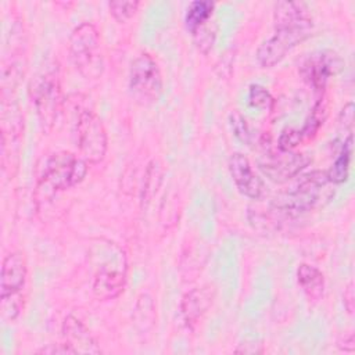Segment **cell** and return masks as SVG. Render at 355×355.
Wrapping results in <instances>:
<instances>
[{
	"label": "cell",
	"mask_w": 355,
	"mask_h": 355,
	"mask_svg": "<svg viewBox=\"0 0 355 355\" xmlns=\"http://www.w3.org/2000/svg\"><path fill=\"white\" fill-rule=\"evenodd\" d=\"M42 354H75V351L67 344H58L55 347H47V348H43L40 349Z\"/></svg>",
	"instance_id": "484cf974"
},
{
	"label": "cell",
	"mask_w": 355,
	"mask_h": 355,
	"mask_svg": "<svg viewBox=\"0 0 355 355\" xmlns=\"http://www.w3.org/2000/svg\"><path fill=\"white\" fill-rule=\"evenodd\" d=\"M139 6H140V3L136 0H114V1L108 3L110 14L118 22H125V21L130 19L136 14Z\"/></svg>",
	"instance_id": "ffe728a7"
},
{
	"label": "cell",
	"mask_w": 355,
	"mask_h": 355,
	"mask_svg": "<svg viewBox=\"0 0 355 355\" xmlns=\"http://www.w3.org/2000/svg\"><path fill=\"white\" fill-rule=\"evenodd\" d=\"M351 154H352V135H348L340 147V153H338L337 158L334 159V162L331 164L329 171L326 172L330 183L340 184L348 179Z\"/></svg>",
	"instance_id": "2e32d148"
},
{
	"label": "cell",
	"mask_w": 355,
	"mask_h": 355,
	"mask_svg": "<svg viewBox=\"0 0 355 355\" xmlns=\"http://www.w3.org/2000/svg\"><path fill=\"white\" fill-rule=\"evenodd\" d=\"M344 67L341 57L331 50H319L309 54L300 67L302 79L316 92H323L330 76L337 75Z\"/></svg>",
	"instance_id": "30bf717a"
},
{
	"label": "cell",
	"mask_w": 355,
	"mask_h": 355,
	"mask_svg": "<svg viewBox=\"0 0 355 355\" xmlns=\"http://www.w3.org/2000/svg\"><path fill=\"white\" fill-rule=\"evenodd\" d=\"M326 116H327L326 103H324L323 98H319V100L315 103V105H313V108H312L309 116L306 118L304 126L300 129V133H301V136H302V140H305V139H312V137L316 135V132L319 130V128L323 125Z\"/></svg>",
	"instance_id": "d6986e66"
},
{
	"label": "cell",
	"mask_w": 355,
	"mask_h": 355,
	"mask_svg": "<svg viewBox=\"0 0 355 355\" xmlns=\"http://www.w3.org/2000/svg\"><path fill=\"white\" fill-rule=\"evenodd\" d=\"M72 64L86 79H98L104 72V54L97 28L90 22L78 25L69 36Z\"/></svg>",
	"instance_id": "5b68a950"
},
{
	"label": "cell",
	"mask_w": 355,
	"mask_h": 355,
	"mask_svg": "<svg viewBox=\"0 0 355 355\" xmlns=\"http://www.w3.org/2000/svg\"><path fill=\"white\" fill-rule=\"evenodd\" d=\"M248 101L252 107L262 110H272L275 105V98L269 90L261 85H251L248 90Z\"/></svg>",
	"instance_id": "603a6c76"
},
{
	"label": "cell",
	"mask_w": 355,
	"mask_h": 355,
	"mask_svg": "<svg viewBox=\"0 0 355 355\" xmlns=\"http://www.w3.org/2000/svg\"><path fill=\"white\" fill-rule=\"evenodd\" d=\"M76 146L82 158L89 164H98L104 159L108 139L103 121L90 110H82L75 126Z\"/></svg>",
	"instance_id": "ba28073f"
},
{
	"label": "cell",
	"mask_w": 355,
	"mask_h": 355,
	"mask_svg": "<svg viewBox=\"0 0 355 355\" xmlns=\"http://www.w3.org/2000/svg\"><path fill=\"white\" fill-rule=\"evenodd\" d=\"M331 184L326 172H309L288 189L276 194L270 205L277 214L291 218L298 216L327 202L334 196V190L330 187Z\"/></svg>",
	"instance_id": "7a4b0ae2"
},
{
	"label": "cell",
	"mask_w": 355,
	"mask_h": 355,
	"mask_svg": "<svg viewBox=\"0 0 355 355\" xmlns=\"http://www.w3.org/2000/svg\"><path fill=\"white\" fill-rule=\"evenodd\" d=\"M62 337L75 354H100L101 348L98 347L96 338L92 336L90 330L80 322L78 318L69 315L62 322Z\"/></svg>",
	"instance_id": "5bb4252c"
},
{
	"label": "cell",
	"mask_w": 355,
	"mask_h": 355,
	"mask_svg": "<svg viewBox=\"0 0 355 355\" xmlns=\"http://www.w3.org/2000/svg\"><path fill=\"white\" fill-rule=\"evenodd\" d=\"M129 92L136 103L150 105L162 93V75L157 61L148 53H140L130 64Z\"/></svg>",
	"instance_id": "8992f818"
},
{
	"label": "cell",
	"mask_w": 355,
	"mask_h": 355,
	"mask_svg": "<svg viewBox=\"0 0 355 355\" xmlns=\"http://www.w3.org/2000/svg\"><path fill=\"white\" fill-rule=\"evenodd\" d=\"M214 297H215L214 287L207 284L202 287L193 288L182 298L180 313L187 327L194 329V326L201 320L204 313L212 305Z\"/></svg>",
	"instance_id": "4fadbf2b"
},
{
	"label": "cell",
	"mask_w": 355,
	"mask_h": 355,
	"mask_svg": "<svg viewBox=\"0 0 355 355\" xmlns=\"http://www.w3.org/2000/svg\"><path fill=\"white\" fill-rule=\"evenodd\" d=\"M355 341H354V334L352 333H349L347 337H344V347L341 345L340 348L341 349H344L345 352H352L354 351V348H355Z\"/></svg>",
	"instance_id": "83f0119b"
},
{
	"label": "cell",
	"mask_w": 355,
	"mask_h": 355,
	"mask_svg": "<svg viewBox=\"0 0 355 355\" xmlns=\"http://www.w3.org/2000/svg\"><path fill=\"white\" fill-rule=\"evenodd\" d=\"M344 305H345L348 313H352V309H354V288H352V283H349L348 287L344 291Z\"/></svg>",
	"instance_id": "4316f807"
},
{
	"label": "cell",
	"mask_w": 355,
	"mask_h": 355,
	"mask_svg": "<svg viewBox=\"0 0 355 355\" xmlns=\"http://www.w3.org/2000/svg\"><path fill=\"white\" fill-rule=\"evenodd\" d=\"M275 33L257 50V61L262 68H272L297 44L308 39L313 29L309 8L302 1H277L273 8Z\"/></svg>",
	"instance_id": "6da1fadb"
},
{
	"label": "cell",
	"mask_w": 355,
	"mask_h": 355,
	"mask_svg": "<svg viewBox=\"0 0 355 355\" xmlns=\"http://www.w3.org/2000/svg\"><path fill=\"white\" fill-rule=\"evenodd\" d=\"M31 97L36 115L43 130L50 132L61 104V87L55 71H46L37 75L31 85Z\"/></svg>",
	"instance_id": "52a82bcc"
},
{
	"label": "cell",
	"mask_w": 355,
	"mask_h": 355,
	"mask_svg": "<svg viewBox=\"0 0 355 355\" xmlns=\"http://www.w3.org/2000/svg\"><path fill=\"white\" fill-rule=\"evenodd\" d=\"M301 141H302V136L300 133V129L287 128L280 133L277 139V148L283 151H293V148L297 147Z\"/></svg>",
	"instance_id": "cb8c5ba5"
},
{
	"label": "cell",
	"mask_w": 355,
	"mask_h": 355,
	"mask_svg": "<svg viewBox=\"0 0 355 355\" xmlns=\"http://www.w3.org/2000/svg\"><path fill=\"white\" fill-rule=\"evenodd\" d=\"M340 123L348 133H352V123H354V103H347L340 114Z\"/></svg>",
	"instance_id": "d4e9b609"
},
{
	"label": "cell",
	"mask_w": 355,
	"mask_h": 355,
	"mask_svg": "<svg viewBox=\"0 0 355 355\" xmlns=\"http://www.w3.org/2000/svg\"><path fill=\"white\" fill-rule=\"evenodd\" d=\"M215 4L209 0H194L189 4L184 14L186 29L193 35L200 26L211 19Z\"/></svg>",
	"instance_id": "e0dca14e"
},
{
	"label": "cell",
	"mask_w": 355,
	"mask_h": 355,
	"mask_svg": "<svg viewBox=\"0 0 355 355\" xmlns=\"http://www.w3.org/2000/svg\"><path fill=\"white\" fill-rule=\"evenodd\" d=\"M297 282L309 300L318 301L323 295L324 276L316 266L305 262L300 263L297 268Z\"/></svg>",
	"instance_id": "9a60e30c"
},
{
	"label": "cell",
	"mask_w": 355,
	"mask_h": 355,
	"mask_svg": "<svg viewBox=\"0 0 355 355\" xmlns=\"http://www.w3.org/2000/svg\"><path fill=\"white\" fill-rule=\"evenodd\" d=\"M311 164V158L302 153L268 150L258 158L259 171L275 183H286L295 178Z\"/></svg>",
	"instance_id": "9c48e42d"
},
{
	"label": "cell",
	"mask_w": 355,
	"mask_h": 355,
	"mask_svg": "<svg viewBox=\"0 0 355 355\" xmlns=\"http://www.w3.org/2000/svg\"><path fill=\"white\" fill-rule=\"evenodd\" d=\"M28 268L24 254L12 251L7 254L1 263L0 275V298H10L21 295L26 284Z\"/></svg>",
	"instance_id": "7c38bea8"
},
{
	"label": "cell",
	"mask_w": 355,
	"mask_h": 355,
	"mask_svg": "<svg viewBox=\"0 0 355 355\" xmlns=\"http://www.w3.org/2000/svg\"><path fill=\"white\" fill-rule=\"evenodd\" d=\"M229 172L237 190L251 198L259 200L265 194V184L262 179L254 172L248 158L241 153H233L229 158Z\"/></svg>",
	"instance_id": "8fae6325"
},
{
	"label": "cell",
	"mask_w": 355,
	"mask_h": 355,
	"mask_svg": "<svg viewBox=\"0 0 355 355\" xmlns=\"http://www.w3.org/2000/svg\"><path fill=\"white\" fill-rule=\"evenodd\" d=\"M100 263L93 277V293L98 300L116 298L125 287L128 262L119 245L108 240L100 244Z\"/></svg>",
	"instance_id": "277c9868"
},
{
	"label": "cell",
	"mask_w": 355,
	"mask_h": 355,
	"mask_svg": "<svg viewBox=\"0 0 355 355\" xmlns=\"http://www.w3.org/2000/svg\"><path fill=\"white\" fill-rule=\"evenodd\" d=\"M215 36H216V28L212 24V21L205 22L202 26H200L194 33H193V39L194 43L197 44L198 50L202 51L204 54H207L215 42Z\"/></svg>",
	"instance_id": "44dd1931"
},
{
	"label": "cell",
	"mask_w": 355,
	"mask_h": 355,
	"mask_svg": "<svg viewBox=\"0 0 355 355\" xmlns=\"http://www.w3.org/2000/svg\"><path fill=\"white\" fill-rule=\"evenodd\" d=\"M229 125L232 128V132L234 133V136L245 143V144H250L251 140H252V133H251V129H250V125L247 122V119L237 111H232L229 114Z\"/></svg>",
	"instance_id": "7402d4cb"
},
{
	"label": "cell",
	"mask_w": 355,
	"mask_h": 355,
	"mask_svg": "<svg viewBox=\"0 0 355 355\" xmlns=\"http://www.w3.org/2000/svg\"><path fill=\"white\" fill-rule=\"evenodd\" d=\"M155 319V309L153 298L148 294H141L137 298L136 308L133 311V320L140 331H147L153 327Z\"/></svg>",
	"instance_id": "ac0fdd59"
},
{
	"label": "cell",
	"mask_w": 355,
	"mask_h": 355,
	"mask_svg": "<svg viewBox=\"0 0 355 355\" xmlns=\"http://www.w3.org/2000/svg\"><path fill=\"white\" fill-rule=\"evenodd\" d=\"M87 173V162L67 151L50 155L39 176L35 197L37 201L53 198L58 191L68 190L79 184Z\"/></svg>",
	"instance_id": "3957f363"
}]
</instances>
